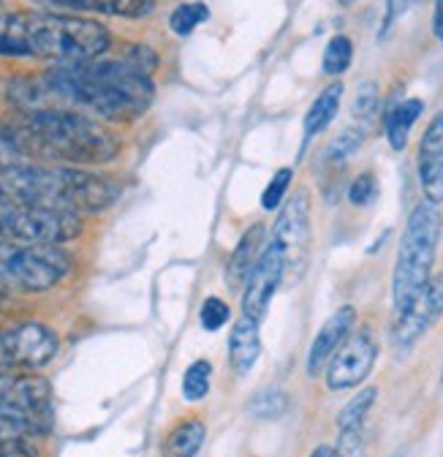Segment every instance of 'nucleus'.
<instances>
[{"instance_id": "f257e3e1", "label": "nucleus", "mask_w": 443, "mask_h": 457, "mask_svg": "<svg viewBox=\"0 0 443 457\" xmlns=\"http://www.w3.org/2000/svg\"><path fill=\"white\" fill-rule=\"evenodd\" d=\"M158 57L147 46H134L118 61H87L58 66L12 85L22 109H74L109 123H134L150 109L155 85L150 74Z\"/></svg>"}, {"instance_id": "f03ea898", "label": "nucleus", "mask_w": 443, "mask_h": 457, "mask_svg": "<svg viewBox=\"0 0 443 457\" xmlns=\"http://www.w3.org/2000/svg\"><path fill=\"white\" fill-rule=\"evenodd\" d=\"M0 131L22 158L54 166H98L120 153L118 134L74 109H22Z\"/></svg>"}, {"instance_id": "7ed1b4c3", "label": "nucleus", "mask_w": 443, "mask_h": 457, "mask_svg": "<svg viewBox=\"0 0 443 457\" xmlns=\"http://www.w3.org/2000/svg\"><path fill=\"white\" fill-rule=\"evenodd\" d=\"M118 196L120 186L112 178L77 166L17 163L0 171V202L85 215L109 210Z\"/></svg>"}, {"instance_id": "20e7f679", "label": "nucleus", "mask_w": 443, "mask_h": 457, "mask_svg": "<svg viewBox=\"0 0 443 457\" xmlns=\"http://www.w3.org/2000/svg\"><path fill=\"white\" fill-rule=\"evenodd\" d=\"M0 30L12 36L28 57H41V61H52L58 66L98 61L112 46V36L101 22L54 12L4 14Z\"/></svg>"}, {"instance_id": "39448f33", "label": "nucleus", "mask_w": 443, "mask_h": 457, "mask_svg": "<svg viewBox=\"0 0 443 457\" xmlns=\"http://www.w3.org/2000/svg\"><path fill=\"white\" fill-rule=\"evenodd\" d=\"M440 232H443L440 204H432L424 199L422 204L411 210L406 228H403V237H400L395 272H392V303L398 313H403L419 297V292L435 275L432 267L438 256Z\"/></svg>"}, {"instance_id": "423d86ee", "label": "nucleus", "mask_w": 443, "mask_h": 457, "mask_svg": "<svg viewBox=\"0 0 443 457\" xmlns=\"http://www.w3.org/2000/svg\"><path fill=\"white\" fill-rule=\"evenodd\" d=\"M71 267V256L58 245L0 240V286L6 292H46L58 286Z\"/></svg>"}, {"instance_id": "0eeeda50", "label": "nucleus", "mask_w": 443, "mask_h": 457, "mask_svg": "<svg viewBox=\"0 0 443 457\" xmlns=\"http://www.w3.org/2000/svg\"><path fill=\"white\" fill-rule=\"evenodd\" d=\"M82 235V215L30 204L0 202V240L61 245Z\"/></svg>"}, {"instance_id": "6e6552de", "label": "nucleus", "mask_w": 443, "mask_h": 457, "mask_svg": "<svg viewBox=\"0 0 443 457\" xmlns=\"http://www.w3.org/2000/svg\"><path fill=\"white\" fill-rule=\"evenodd\" d=\"M310 240H313V228H310V196L308 191H297L278 212V220L272 226V245H278L283 253L286 264V278L299 280L302 272L308 270L310 259Z\"/></svg>"}, {"instance_id": "1a4fd4ad", "label": "nucleus", "mask_w": 443, "mask_h": 457, "mask_svg": "<svg viewBox=\"0 0 443 457\" xmlns=\"http://www.w3.org/2000/svg\"><path fill=\"white\" fill-rule=\"evenodd\" d=\"M61 349V340L46 324L22 321L0 329V368L36 373L46 368Z\"/></svg>"}, {"instance_id": "9d476101", "label": "nucleus", "mask_w": 443, "mask_h": 457, "mask_svg": "<svg viewBox=\"0 0 443 457\" xmlns=\"http://www.w3.org/2000/svg\"><path fill=\"white\" fill-rule=\"evenodd\" d=\"M0 414H12L49 430L52 422V389L41 376L0 368Z\"/></svg>"}, {"instance_id": "9b49d317", "label": "nucleus", "mask_w": 443, "mask_h": 457, "mask_svg": "<svg viewBox=\"0 0 443 457\" xmlns=\"http://www.w3.org/2000/svg\"><path fill=\"white\" fill-rule=\"evenodd\" d=\"M375 357H378V343L370 332L349 335L326 365V386L332 392H346L359 386L370 376Z\"/></svg>"}, {"instance_id": "f8f14e48", "label": "nucleus", "mask_w": 443, "mask_h": 457, "mask_svg": "<svg viewBox=\"0 0 443 457\" xmlns=\"http://www.w3.org/2000/svg\"><path fill=\"white\" fill-rule=\"evenodd\" d=\"M286 280V264H283V253L278 251V245H267L258 264L253 267V272L248 275L245 286H242V316L261 321L264 313L269 311V303L275 297V292L281 289V283Z\"/></svg>"}, {"instance_id": "ddd939ff", "label": "nucleus", "mask_w": 443, "mask_h": 457, "mask_svg": "<svg viewBox=\"0 0 443 457\" xmlns=\"http://www.w3.org/2000/svg\"><path fill=\"white\" fill-rule=\"evenodd\" d=\"M443 316V272H435L430 283L419 292V297L398 313L395 321V343L400 349H411L414 343Z\"/></svg>"}, {"instance_id": "4468645a", "label": "nucleus", "mask_w": 443, "mask_h": 457, "mask_svg": "<svg viewBox=\"0 0 443 457\" xmlns=\"http://www.w3.org/2000/svg\"><path fill=\"white\" fill-rule=\"evenodd\" d=\"M416 175L427 202L443 204V112L427 123L419 150H416Z\"/></svg>"}, {"instance_id": "2eb2a0df", "label": "nucleus", "mask_w": 443, "mask_h": 457, "mask_svg": "<svg viewBox=\"0 0 443 457\" xmlns=\"http://www.w3.org/2000/svg\"><path fill=\"white\" fill-rule=\"evenodd\" d=\"M354 319H357V311L351 305H346L324 321V327L313 337L310 352H308V376L310 378H316L329 365V360L335 357V352L343 346V340L351 335Z\"/></svg>"}, {"instance_id": "dca6fc26", "label": "nucleus", "mask_w": 443, "mask_h": 457, "mask_svg": "<svg viewBox=\"0 0 443 457\" xmlns=\"http://www.w3.org/2000/svg\"><path fill=\"white\" fill-rule=\"evenodd\" d=\"M378 389L375 386H365L362 392H357L349 403L343 406V411L338 414V433H340V454L343 457H359L362 454V428L367 422V414L375 403Z\"/></svg>"}, {"instance_id": "f3484780", "label": "nucleus", "mask_w": 443, "mask_h": 457, "mask_svg": "<svg viewBox=\"0 0 443 457\" xmlns=\"http://www.w3.org/2000/svg\"><path fill=\"white\" fill-rule=\"evenodd\" d=\"M261 357V329L256 319H237L229 335V365L234 373L245 376Z\"/></svg>"}, {"instance_id": "a211bd4d", "label": "nucleus", "mask_w": 443, "mask_h": 457, "mask_svg": "<svg viewBox=\"0 0 443 457\" xmlns=\"http://www.w3.org/2000/svg\"><path fill=\"white\" fill-rule=\"evenodd\" d=\"M261 245H264V226L261 223H253L248 232L240 237L237 248L232 251V259L226 264V286L232 292L242 289L248 275L253 272V267L258 264L261 259Z\"/></svg>"}, {"instance_id": "6ab92c4d", "label": "nucleus", "mask_w": 443, "mask_h": 457, "mask_svg": "<svg viewBox=\"0 0 443 457\" xmlns=\"http://www.w3.org/2000/svg\"><path fill=\"white\" fill-rule=\"evenodd\" d=\"M340 98H343V82H332L316 96L302 123V147H308L318 134H324L332 126V120L340 112Z\"/></svg>"}, {"instance_id": "aec40b11", "label": "nucleus", "mask_w": 443, "mask_h": 457, "mask_svg": "<svg viewBox=\"0 0 443 457\" xmlns=\"http://www.w3.org/2000/svg\"><path fill=\"white\" fill-rule=\"evenodd\" d=\"M44 430L22 417L0 414V457H36V438Z\"/></svg>"}, {"instance_id": "412c9836", "label": "nucleus", "mask_w": 443, "mask_h": 457, "mask_svg": "<svg viewBox=\"0 0 443 457\" xmlns=\"http://www.w3.org/2000/svg\"><path fill=\"white\" fill-rule=\"evenodd\" d=\"M422 112H424L422 98H403V101H395L390 109H386V114H383V131H386V139H390V147L395 153L406 150L411 129L422 118Z\"/></svg>"}, {"instance_id": "4be33fe9", "label": "nucleus", "mask_w": 443, "mask_h": 457, "mask_svg": "<svg viewBox=\"0 0 443 457\" xmlns=\"http://www.w3.org/2000/svg\"><path fill=\"white\" fill-rule=\"evenodd\" d=\"M54 4L74 9V12H98L109 17L139 20L152 12L155 0H54Z\"/></svg>"}, {"instance_id": "5701e85b", "label": "nucleus", "mask_w": 443, "mask_h": 457, "mask_svg": "<svg viewBox=\"0 0 443 457\" xmlns=\"http://www.w3.org/2000/svg\"><path fill=\"white\" fill-rule=\"evenodd\" d=\"M204 438L207 428L201 425V420H185L166 438L163 457H196L199 449L204 446Z\"/></svg>"}, {"instance_id": "b1692460", "label": "nucleus", "mask_w": 443, "mask_h": 457, "mask_svg": "<svg viewBox=\"0 0 443 457\" xmlns=\"http://www.w3.org/2000/svg\"><path fill=\"white\" fill-rule=\"evenodd\" d=\"M354 61V44L349 36H332L326 49H324V57H321V69L329 74V77H340L343 71H349Z\"/></svg>"}, {"instance_id": "393cba45", "label": "nucleus", "mask_w": 443, "mask_h": 457, "mask_svg": "<svg viewBox=\"0 0 443 457\" xmlns=\"http://www.w3.org/2000/svg\"><path fill=\"white\" fill-rule=\"evenodd\" d=\"M209 381H212V365L207 360H196L193 365H188L183 376V397L188 403H199L209 392Z\"/></svg>"}, {"instance_id": "a878e982", "label": "nucleus", "mask_w": 443, "mask_h": 457, "mask_svg": "<svg viewBox=\"0 0 443 457\" xmlns=\"http://www.w3.org/2000/svg\"><path fill=\"white\" fill-rule=\"evenodd\" d=\"M209 20V9H207V4H183V6H177L175 12H172V17H169V28H172V33H177V36H191L201 22H207Z\"/></svg>"}, {"instance_id": "bb28decb", "label": "nucleus", "mask_w": 443, "mask_h": 457, "mask_svg": "<svg viewBox=\"0 0 443 457\" xmlns=\"http://www.w3.org/2000/svg\"><path fill=\"white\" fill-rule=\"evenodd\" d=\"M291 178H294V171H291L289 166L278 169V171L272 175V180L267 183V188H264V194H261V207H264L267 212L281 210V204H283V199H286V194H289Z\"/></svg>"}, {"instance_id": "cd10ccee", "label": "nucleus", "mask_w": 443, "mask_h": 457, "mask_svg": "<svg viewBox=\"0 0 443 457\" xmlns=\"http://www.w3.org/2000/svg\"><path fill=\"white\" fill-rule=\"evenodd\" d=\"M286 411V395L281 389H264L250 400V414L258 420H278Z\"/></svg>"}, {"instance_id": "c85d7f7f", "label": "nucleus", "mask_w": 443, "mask_h": 457, "mask_svg": "<svg viewBox=\"0 0 443 457\" xmlns=\"http://www.w3.org/2000/svg\"><path fill=\"white\" fill-rule=\"evenodd\" d=\"M229 319H232L229 305H226L224 300H217V297L204 300V305H201V311H199V321H201V327H204L207 332L220 329V327H224Z\"/></svg>"}, {"instance_id": "c756f323", "label": "nucleus", "mask_w": 443, "mask_h": 457, "mask_svg": "<svg viewBox=\"0 0 443 457\" xmlns=\"http://www.w3.org/2000/svg\"><path fill=\"white\" fill-rule=\"evenodd\" d=\"M378 87L373 82H365L359 90H357V98H354V118L359 123H367L375 118V112H378Z\"/></svg>"}, {"instance_id": "7c9ffc66", "label": "nucleus", "mask_w": 443, "mask_h": 457, "mask_svg": "<svg viewBox=\"0 0 443 457\" xmlns=\"http://www.w3.org/2000/svg\"><path fill=\"white\" fill-rule=\"evenodd\" d=\"M378 196V180L370 171H362V175L349 186V202L357 207H367L373 199Z\"/></svg>"}, {"instance_id": "2f4dec72", "label": "nucleus", "mask_w": 443, "mask_h": 457, "mask_svg": "<svg viewBox=\"0 0 443 457\" xmlns=\"http://www.w3.org/2000/svg\"><path fill=\"white\" fill-rule=\"evenodd\" d=\"M362 145V134L359 131H343L335 142L329 145L326 150V161H335V163H343L349 155H354Z\"/></svg>"}, {"instance_id": "473e14b6", "label": "nucleus", "mask_w": 443, "mask_h": 457, "mask_svg": "<svg viewBox=\"0 0 443 457\" xmlns=\"http://www.w3.org/2000/svg\"><path fill=\"white\" fill-rule=\"evenodd\" d=\"M411 9V0H386V14H383V22H381V38L390 33V28Z\"/></svg>"}, {"instance_id": "72a5a7b5", "label": "nucleus", "mask_w": 443, "mask_h": 457, "mask_svg": "<svg viewBox=\"0 0 443 457\" xmlns=\"http://www.w3.org/2000/svg\"><path fill=\"white\" fill-rule=\"evenodd\" d=\"M17 163H25V158L20 155V150L12 145V139L0 131V171L4 169H12V166H17Z\"/></svg>"}, {"instance_id": "f704fd0d", "label": "nucleus", "mask_w": 443, "mask_h": 457, "mask_svg": "<svg viewBox=\"0 0 443 457\" xmlns=\"http://www.w3.org/2000/svg\"><path fill=\"white\" fill-rule=\"evenodd\" d=\"M432 33L443 44V0H435V12H432Z\"/></svg>"}, {"instance_id": "c9c22d12", "label": "nucleus", "mask_w": 443, "mask_h": 457, "mask_svg": "<svg viewBox=\"0 0 443 457\" xmlns=\"http://www.w3.org/2000/svg\"><path fill=\"white\" fill-rule=\"evenodd\" d=\"M308 457H343V454H340V449H338V446L321 444V446H316Z\"/></svg>"}, {"instance_id": "e433bc0d", "label": "nucleus", "mask_w": 443, "mask_h": 457, "mask_svg": "<svg viewBox=\"0 0 443 457\" xmlns=\"http://www.w3.org/2000/svg\"><path fill=\"white\" fill-rule=\"evenodd\" d=\"M338 4H340V6H346V9H349V6H354V4H357V0H338Z\"/></svg>"}, {"instance_id": "4c0bfd02", "label": "nucleus", "mask_w": 443, "mask_h": 457, "mask_svg": "<svg viewBox=\"0 0 443 457\" xmlns=\"http://www.w3.org/2000/svg\"><path fill=\"white\" fill-rule=\"evenodd\" d=\"M440 381H443V373H440Z\"/></svg>"}]
</instances>
